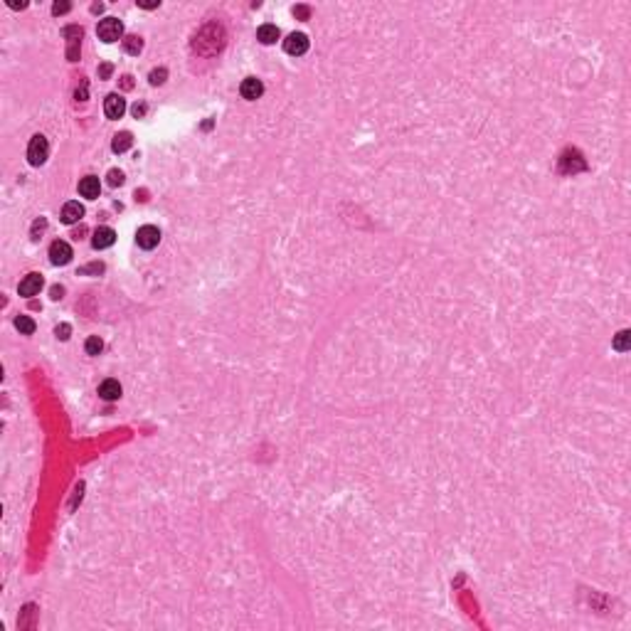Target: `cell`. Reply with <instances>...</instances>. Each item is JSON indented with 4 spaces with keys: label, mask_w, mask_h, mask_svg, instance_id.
Here are the masks:
<instances>
[{
    "label": "cell",
    "mask_w": 631,
    "mask_h": 631,
    "mask_svg": "<svg viewBox=\"0 0 631 631\" xmlns=\"http://www.w3.org/2000/svg\"><path fill=\"white\" fill-rule=\"evenodd\" d=\"M97 35L101 42H116L124 37V22L119 17H104L97 25Z\"/></svg>",
    "instance_id": "1"
},
{
    "label": "cell",
    "mask_w": 631,
    "mask_h": 631,
    "mask_svg": "<svg viewBox=\"0 0 631 631\" xmlns=\"http://www.w3.org/2000/svg\"><path fill=\"white\" fill-rule=\"evenodd\" d=\"M47 155H50V143H47V138H44L42 133L32 136L30 143H28V163L30 166H42L44 160H47Z\"/></svg>",
    "instance_id": "2"
},
{
    "label": "cell",
    "mask_w": 631,
    "mask_h": 631,
    "mask_svg": "<svg viewBox=\"0 0 631 631\" xmlns=\"http://www.w3.org/2000/svg\"><path fill=\"white\" fill-rule=\"evenodd\" d=\"M136 242H138L141 249L151 252V249H155V247H158V242H160V229H158L155 225L138 227V232H136Z\"/></svg>",
    "instance_id": "3"
},
{
    "label": "cell",
    "mask_w": 631,
    "mask_h": 631,
    "mask_svg": "<svg viewBox=\"0 0 631 631\" xmlns=\"http://www.w3.org/2000/svg\"><path fill=\"white\" fill-rule=\"evenodd\" d=\"M284 50H286V55H294V57L306 55L309 52V37L303 32H291L284 40Z\"/></svg>",
    "instance_id": "4"
},
{
    "label": "cell",
    "mask_w": 631,
    "mask_h": 631,
    "mask_svg": "<svg viewBox=\"0 0 631 631\" xmlns=\"http://www.w3.org/2000/svg\"><path fill=\"white\" fill-rule=\"evenodd\" d=\"M50 262H52L55 267L69 264L72 262V247L67 244V242H62V239L52 242V247H50Z\"/></svg>",
    "instance_id": "5"
},
{
    "label": "cell",
    "mask_w": 631,
    "mask_h": 631,
    "mask_svg": "<svg viewBox=\"0 0 631 631\" xmlns=\"http://www.w3.org/2000/svg\"><path fill=\"white\" fill-rule=\"evenodd\" d=\"M239 94H242V99H247V101H256V99L264 94V84H262V79H256V77H247V79L239 84Z\"/></svg>",
    "instance_id": "6"
},
{
    "label": "cell",
    "mask_w": 631,
    "mask_h": 631,
    "mask_svg": "<svg viewBox=\"0 0 631 631\" xmlns=\"http://www.w3.org/2000/svg\"><path fill=\"white\" fill-rule=\"evenodd\" d=\"M42 274H37V271H32V274H28L25 279L20 281V296H25V298H30V296L40 294V289H42Z\"/></svg>",
    "instance_id": "7"
},
{
    "label": "cell",
    "mask_w": 631,
    "mask_h": 631,
    "mask_svg": "<svg viewBox=\"0 0 631 631\" xmlns=\"http://www.w3.org/2000/svg\"><path fill=\"white\" fill-rule=\"evenodd\" d=\"M104 113L109 119H121L126 113V101L119 97V94H109V97L104 99Z\"/></svg>",
    "instance_id": "8"
},
{
    "label": "cell",
    "mask_w": 631,
    "mask_h": 631,
    "mask_svg": "<svg viewBox=\"0 0 631 631\" xmlns=\"http://www.w3.org/2000/svg\"><path fill=\"white\" fill-rule=\"evenodd\" d=\"M64 37H67V42H69V47H67V57H69L72 62H77V59H79V42H82V28H67L64 30Z\"/></svg>",
    "instance_id": "9"
},
{
    "label": "cell",
    "mask_w": 631,
    "mask_h": 631,
    "mask_svg": "<svg viewBox=\"0 0 631 631\" xmlns=\"http://www.w3.org/2000/svg\"><path fill=\"white\" fill-rule=\"evenodd\" d=\"M113 242H116V232H113L111 227H99L97 232H94L91 247L94 249H106V247H111Z\"/></svg>",
    "instance_id": "10"
},
{
    "label": "cell",
    "mask_w": 631,
    "mask_h": 631,
    "mask_svg": "<svg viewBox=\"0 0 631 631\" xmlns=\"http://www.w3.org/2000/svg\"><path fill=\"white\" fill-rule=\"evenodd\" d=\"M84 217V205H79L77 200H72V202H67L64 207H62V222L64 225H74V222H79Z\"/></svg>",
    "instance_id": "11"
},
{
    "label": "cell",
    "mask_w": 631,
    "mask_h": 631,
    "mask_svg": "<svg viewBox=\"0 0 631 631\" xmlns=\"http://www.w3.org/2000/svg\"><path fill=\"white\" fill-rule=\"evenodd\" d=\"M121 392H124V390H121V382H119V380H104V382L99 385V397L106 400V402L119 400Z\"/></svg>",
    "instance_id": "12"
},
{
    "label": "cell",
    "mask_w": 631,
    "mask_h": 631,
    "mask_svg": "<svg viewBox=\"0 0 631 631\" xmlns=\"http://www.w3.org/2000/svg\"><path fill=\"white\" fill-rule=\"evenodd\" d=\"M99 190H101V182H99L97 175H86V178L79 180V193L84 197H89V200L99 197Z\"/></svg>",
    "instance_id": "13"
},
{
    "label": "cell",
    "mask_w": 631,
    "mask_h": 631,
    "mask_svg": "<svg viewBox=\"0 0 631 631\" xmlns=\"http://www.w3.org/2000/svg\"><path fill=\"white\" fill-rule=\"evenodd\" d=\"M279 35H281L279 28H276V25H269V22L256 30V40H259L262 44H274L276 40H279Z\"/></svg>",
    "instance_id": "14"
},
{
    "label": "cell",
    "mask_w": 631,
    "mask_h": 631,
    "mask_svg": "<svg viewBox=\"0 0 631 631\" xmlns=\"http://www.w3.org/2000/svg\"><path fill=\"white\" fill-rule=\"evenodd\" d=\"M133 146V136L128 133V131H121V133H116L111 141V151L113 153H124V151H128Z\"/></svg>",
    "instance_id": "15"
},
{
    "label": "cell",
    "mask_w": 631,
    "mask_h": 631,
    "mask_svg": "<svg viewBox=\"0 0 631 631\" xmlns=\"http://www.w3.org/2000/svg\"><path fill=\"white\" fill-rule=\"evenodd\" d=\"M612 348L617 353H626L631 348V331H619L617 336H614V343H612Z\"/></svg>",
    "instance_id": "16"
},
{
    "label": "cell",
    "mask_w": 631,
    "mask_h": 631,
    "mask_svg": "<svg viewBox=\"0 0 631 631\" xmlns=\"http://www.w3.org/2000/svg\"><path fill=\"white\" fill-rule=\"evenodd\" d=\"M15 328H17L22 336H32L37 325H35V321H32L30 316H17V318H15Z\"/></svg>",
    "instance_id": "17"
},
{
    "label": "cell",
    "mask_w": 631,
    "mask_h": 631,
    "mask_svg": "<svg viewBox=\"0 0 631 631\" xmlns=\"http://www.w3.org/2000/svg\"><path fill=\"white\" fill-rule=\"evenodd\" d=\"M124 50H126L128 55H138L141 50H143V40H141L138 35H126L124 37Z\"/></svg>",
    "instance_id": "18"
},
{
    "label": "cell",
    "mask_w": 631,
    "mask_h": 631,
    "mask_svg": "<svg viewBox=\"0 0 631 631\" xmlns=\"http://www.w3.org/2000/svg\"><path fill=\"white\" fill-rule=\"evenodd\" d=\"M84 350L89 353V355H99V353L104 350V340L99 336H89L86 338V343H84Z\"/></svg>",
    "instance_id": "19"
},
{
    "label": "cell",
    "mask_w": 631,
    "mask_h": 631,
    "mask_svg": "<svg viewBox=\"0 0 631 631\" xmlns=\"http://www.w3.org/2000/svg\"><path fill=\"white\" fill-rule=\"evenodd\" d=\"M148 79H151V84H155V86H158V84H163V82L168 79V69H166V67H160V69H153V72H151V77H148Z\"/></svg>",
    "instance_id": "20"
},
{
    "label": "cell",
    "mask_w": 631,
    "mask_h": 631,
    "mask_svg": "<svg viewBox=\"0 0 631 631\" xmlns=\"http://www.w3.org/2000/svg\"><path fill=\"white\" fill-rule=\"evenodd\" d=\"M124 180H126V175L121 173V170H109V185L111 188H119V185H124Z\"/></svg>",
    "instance_id": "21"
},
{
    "label": "cell",
    "mask_w": 631,
    "mask_h": 631,
    "mask_svg": "<svg viewBox=\"0 0 631 631\" xmlns=\"http://www.w3.org/2000/svg\"><path fill=\"white\" fill-rule=\"evenodd\" d=\"M69 333H72L69 323H59V325L55 328V336L59 338V340H69Z\"/></svg>",
    "instance_id": "22"
},
{
    "label": "cell",
    "mask_w": 631,
    "mask_h": 631,
    "mask_svg": "<svg viewBox=\"0 0 631 631\" xmlns=\"http://www.w3.org/2000/svg\"><path fill=\"white\" fill-rule=\"evenodd\" d=\"M69 10H72L69 3H55L52 5V15H64V13H69Z\"/></svg>",
    "instance_id": "23"
},
{
    "label": "cell",
    "mask_w": 631,
    "mask_h": 631,
    "mask_svg": "<svg viewBox=\"0 0 631 631\" xmlns=\"http://www.w3.org/2000/svg\"><path fill=\"white\" fill-rule=\"evenodd\" d=\"M44 227H47V220H44V217H40V220H37V222L32 225V237H35V239L40 237V232H42Z\"/></svg>",
    "instance_id": "24"
},
{
    "label": "cell",
    "mask_w": 631,
    "mask_h": 631,
    "mask_svg": "<svg viewBox=\"0 0 631 631\" xmlns=\"http://www.w3.org/2000/svg\"><path fill=\"white\" fill-rule=\"evenodd\" d=\"M104 271V264L101 262H97V264H89V267L82 269V274H101Z\"/></svg>",
    "instance_id": "25"
},
{
    "label": "cell",
    "mask_w": 631,
    "mask_h": 631,
    "mask_svg": "<svg viewBox=\"0 0 631 631\" xmlns=\"http://www.w3.org/2000/svg\"><path fill=\"white\" fill-rule=\"evenodd\" d=\"M294 15H296V17H301V20H309L311 10L306 8V5H296V8H294Z\"/></svg>",
    "instance_id": "26"
},
{
    "label": "cell",
    "mask_w": 631,
    "mask_h": 631,
    "mask_svg": "<svg viewBox=\"0 0 631 631\" xmlns=\"http://www.w3.org/2000/svg\"><path fill=\"white\" fill-rule=\"evenodd\" d=\"M138 5L143 8V10H155V8L160 5V0H141Z\"/></svg>",
    "instance_id": "27"
},
{
    "label": "cell",
    "mask_w": 631,
    "mask_h": 631,
    "mask_svg": "<svg viewBox=\"0 0 631 631\" xmlns=\"http://www.w3.org/2000/svg\"><path fill=\"white\" fill-rule=\"evenodd\" d=\"M111 72H113L111 64H101V67H99V77H101V79H109V77H111Z\"/></svg>",
    "instance_id": "28"
},
{
    "label": "cell",
    "mask_w": 631,
    "mask_h": 631,
    "mask_svg": "<svg viewBox=\"0 0 631 631\" xmlns=\"http://www.w3.org/2000/svg\"><path fill=\"white\" fill-rule=\"evenodd\" d=\"M50 296H52V301H59V298L64 296V286H52V291H50Z\"/></svg>",
    "instance_id": "29"
},
{
    "label": "cell",
    "mask_w": 631,
    "mask_h": 631,
    "mask_svg": "<svg viewBox=\"0 0 631 631\" xmlns=\"http://www.w3.org/2000/svg\"><path fill=\"white\" fill-rule=\"evenodd\" d=\"M8 5H10L13 10H25V8H28V3H15V0H8Z\"/></svg>",
    "instance_id": "30"
},
{
    "label": "cell",
    "mask_w": 631,
    "mask_h": 631,
    "mask_svg": "<svg viewBox=\"0 0 631 631\" xmlns=\"http://www.w3.org/2000/svg\"><path fill=\"white\" fill-rule=\"evenodd\" d=\"M143 113H146V104H136V106H133V116L138 119V116H143Z\"/></svg>",
    "instance_id": "31"
},
{
    "label": "cell",
    "mask_w": 631,
    "mask_h": 631,
    "mask_svg": "<svg viewBox=\"0 0 631 631\" xmlns=\"http://www.w3.org/2000/svg\"><path fill=\"white\" fill-rule=\"evenodd\" d=\"M86 99V84H82V91L77 89V101H84Z\"/></svg>",
    "instance_id": "32"
},
{
    "label": "cell",
    "mask_w": 631,
    "mask_h": 631,
    "mask_svg": "<svg viewBox=\"0 0 631 631\" xmlns=\"http://www.w3.org/2000/svg\"><path fill=\"white\" fill-rule=\"evenodd\" d=\"M91 10H94V13H101V10H104V5H101V3H94V5H91Z\"/></svg>",
    "instance_id": "33"
},
{
    "label": "cell",
    "mask_w": 631,
    "mask_h": 631,
    "mask_svg": "<svg viewBox=\"0 0 631 631\" xmlns=\"http://www.w3.org/2000/svg\"><path fill=\"white\" fill-rule=\"evenodd\" d=\"M124 86H126V89H131V86H133V82H131V77H128V74L124 77Z\"/></svg>",
    "instance_id": "34"
}]
</instances>
